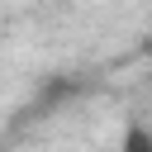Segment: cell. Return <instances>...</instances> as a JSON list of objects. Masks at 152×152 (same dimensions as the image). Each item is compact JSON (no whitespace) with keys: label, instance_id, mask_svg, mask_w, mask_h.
I'll return each instance as SVG.
<instances>
[{"label":"cell","instance_id":"1","mask_svg":"<svg viewBox=\"0 0 152 152\" xmlns=\"http://www.w3.org/2000/svg\"><path fill=\"white\" fill-rule=\"evenodd\" d=\"M114 152H152V133H147L142 124H128V133H124V142H119Z\"/></svg>","mask_w":152,"mask_h":152}]
</instances>
